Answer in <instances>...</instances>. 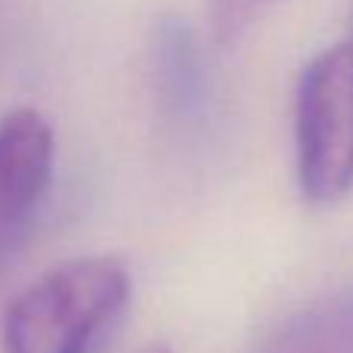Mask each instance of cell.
<instances>
[{
	"instance_id": "3957f363",
	"label": "cell",
	"mask_w": 353,
	"mask_h": 353,
	"mask_svg": "<svg viewBox=\"0 0 353 353\" xmlns=\"http://www.w3.org/2000/svg\"><path fill=\"white\" fill-rule=\"evenodd\" d=\"M56 137L37 109H12L0 118V263L34 223L53 183Z\"/></svg>"
},
{
	"instance_id": "8992f818",
	"label": "cell",
	"mask_w": 353,
	"mask_h": 353,
	"mask_svg": "<svg viewBox=\"0 0 353 353\" xmlns=\"http://www.w3.org/2000/svg\"><path fill=\"white\" fill-rule=\"evenodd\" d=\"M140 353H171L168 347H146V350H140Z\"/></svg>"
},
{
	"instance_id": "5b68a950",
	"label": "cell",
	"mask_w": 353,
	"mask_h": 353,
	"mask_svg": "<svg viewBox=\"0 0 353 353\" xmlns=\"http://www.w3.org/2000/svg\"><path fill=\"white\" fill-rule=\"evenodd\" d=\"M276 0H208V16H211L214 37L232 41L242 28H248L263 10Z\"/></svg>"
},
{
	"instance_id": "277c9868",
	"label": "cell",
	"mask_w": 353,
	"mask_h": 353,
	"mask_svg": "<svg viewBox=\"0 0 353 353\" xmlns=\"http://www.w3.org/2000/svg\"><path fill=\"white\" fill-rule=\"evenodd\" d=\"M254 353H353V282L301 307Z\"/></svg>"
},
{
	"instance_id": "6da1fadb",
	"label": "cell",
	"mask_w": 353,
	"mask_h": 353,
	"mask_svg": "<svg viewBox=\"0 0 353 353\" xmlns=\"http://www.w3.org/2000/svg\"><path fill=\"white\" fill-rule=\"evenodd\" d=\"M130 298L118 257H72L41 273L3 313V353H90Z\"/></svg>"
},
{
	"instance_id": "7a4b0ae2",
	"label": "cell",
	"mask_w": 353,
	"mask_h": 353,
	"mask_svg": "<svg viewBox=\"0 0 353 353\" xmlns=\"http://www.w3.org/2000/svg\"><path fill=\"white\" fill-rule=\"evenodd\" d=\"M298 186L313 205H335L353 189V43L307 62L294 93Z\"/></svg>"
}]
</instances>
